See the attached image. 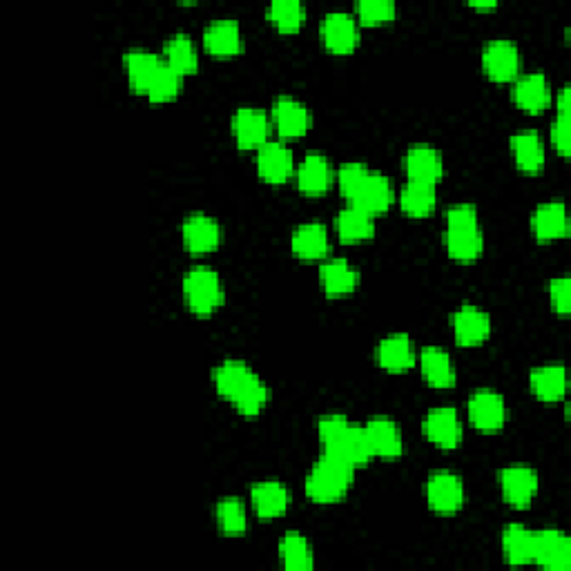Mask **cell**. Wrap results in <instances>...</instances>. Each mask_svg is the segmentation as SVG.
<instances>
[{
	"instance_id": "obj_1",
	"label": "cell",
	"mask_w": 571,
	"mask_h": 571,
	"mask_svg": "<svg viewBox=\"0 0 571 571\" xmlns=\"http://www.w3.org/2000/svg\"><path fill=\"white\" fill-rule=\"evenodd\" d=\"M212 380H215L221 398H226L241 415H248V418L257 415L270 400V391L264 380L241 360L228 357L212 371Z\"/></svg>"
},
{
	"instance_id": "obj_2",
	"label": "cell",
	"mask_w": 571,
	"mask_h": 571,
	"mask_svg": "<svg viewBox=\"0 0 571 571\" xmlns=\"http://www.w3.org/2000/svg\"><path fill=\"white\" fill-rule=\"evenodd\" d=\"M317 433L324 447V456L340 460L351 469L364 467L373 458L364 427H357L342 413H328L319 418Z\"/></svg>"
},
{
	"instance_id": "obj_3",
	"label": "cell",
	"mask_w": 571,
	"mask_h": 571,
	"mask_svg": "<svg viewBox=\"0 0 571 571\" xmlns=\"http://www.w3.org/2000/svg\"><path fill=\"white\" fill-rule=\"evenodd\" d=\"M444 246L451 259L469 264L482 255L485 237H482L478 210L471 203H456L447 210V230H444Z\"/></svg>"
},
{
	"instance_id": "obj_4",
	"label": "cell",
	"mask_w": 571,
	"mask_h": 571,
	"mask_svg": "<svg viewBox=\"0 0 571 571\" xmlns=\"http://www.w3.org/2000/svg\"><path fill=\"white\" fill-rule=\"evenodd\" d=\"M353 471L355 469L348 467V464L331 456H324L322 453V458H319L311 467V471L306 473L304 480L306 496L313 502H322V505L342 500L348 489H351Z\"/></svg>"
},
{
	"instance_id": "obj_5",
	"label": "cell",
	"mask_w": 571,
	"mask_h": 571,
	"mask_svg": "<svg viewBox=\"0 0 571 571\" xmlns=\"http://www.w3.org/2000/svg\"><path fill=\"white\" fill-rule=\"evenodd\" d=\"M183 299H186L188 308L195 315H212L224 302V286H221V277L208 266H192L186 275H183Z\"/></svg>"
},
{
	"instance_id": "obj_6",
	"label": "cell",
	"mask_w": 571,
	"mask_h": 571,
	"mask_svg": "<svg viewBox=\"0 0 571 571\" xmlns=\"http://www.w3.org/2000/svg\"><path fill=\"white\" fill-rule=\"evenodd\" d=\"M482 65L491 81H514L522 65L518 45L511 38H491L482 50Z\"/></svg>"
},
{
	"instance_id": "obj_7",
	"label": "cell",
	"mask_w": 571,
	"mask_h": 571,
	"mask_svg": "<svg viewBox=\"0 0 571 571\" xmlns=\"http://www.w3.org/2000/svg\"><path fill=\"white\" fill-rule=\"evenodd\" d=\"M467 413L473 427L482 433H496L505 427L507 404L500 393L491 389H478L469 395Z\"/></svg>"
},
{
	"instance_id": "obj_8",
	"label": "cell",
	"mask_w": 571,
	"mask_h": 571,
	"mask_svg": "<svg viewBox=\"0 0 571 571\" xmlns=\"http://www.w3.org/2000/svg\"><path fill=\"white\" fill-rule=\"evenodd\" d=\"M429 507L442 516H451L464 505V485L462 478L453 471H435L424 485Z\"/></svg>"
},
{
	"instance_id": "obj_9",
	"label": "cell",
	"mask_w": 571,
	"mask_h": 571,
	"mask_svg": "<svg viewBox=\"0 0 571 571\" xmlns=\"http://www.w3.org/2000/svg\"><path fill=\"white\" fill-rule=\"evenodd\" d=\"M500 491L511 507L525 509L538 491V473L527 464H509L498 473Z\"/></svg>"
},
{
	"instance_id": "obj_10",
	"label": "cell",
	"mask_w": 571,
	"mask_h": 571,
	"mask_svg": "<svg viewBox=\"0 0 571 571\" xmlns=\"http://www.w3.org/2000/svg\"><path fill=\"white\" fill-rule=\"evenodd\" d=\"M534 563L549 571H567L571 567L569 536L558 529L534 531Z\"/></svg>"
},
{
	"instance_id": "obj_11",
	"label": "cell",
	"mask_w": 571,
	"mask_h": 571,
	"mask_svg": "<svg viewBox=\"0 0 571 571\" xmlns=\"http://www.w3.org/2000/svg\"><path fill=\"white\" fill-rule=\"evenodd\" d=\"M322 41L328 50L335 54H348L353 52L357 43H360V25H357V18L348 12H328L322 18Z\"/></svg>"
},
{
	"instance_id": "obj_12",
	"label": "cell",
	"mask_w": 571,
	"mask_h": 571,
	"mask_svg": "<svg viewBox=\"0 0 571 571\" xmlns=\"http://www.w3.org/2000/svg\"><path fill=\"white\" fill-rule=\"evenodd\" d=\"M270 119L264 110L259 108H239L232 116V134L241 150H259L268 143Z\"/></svg>"
},
{
	"instance_id": "obj_13",
	"label": "cell",
	"mask_w": 571,
	"mask_h": 571,
	"mask_svg": "<svg viewBox=\"0 0 571 571\" xmlns=\"http://www.w3.org/2000/svg\"><path fill=\"white\" fill-rule=\"evenodd\" d=\"M422 433L442 449H456L462 440V422L458 411L451 409V406L431 409L422 420Z\"/></svg>"
},
{
	"instance_id": "obj_14",
	"label": "cell",
	"mask_w": 571,
	"mask_h": 571,
	"mask_svg": "<svg viewBox=\"0 0 571 571\" xmlns=\"http://www.w3.org/2000/svg\"><path fill=\"white\" fill-rule=\"evenodd\" d=\"M270 114H273V125L277 132L286 139L304 137L313 123L311 110L302 101L293 99V96H277Z\"/></svg>"
},
{
	"instance_id": "obj_15",
	"label": "cell",
	"mask_w": 571,
	"mask_h": 571,
	"mask_svg": "<svg viewBox=\"0 0 571 571\" xmlns=\"http://www.w3.org/2000/svg\"><path fill=\"white\" fill-rule=\"evenodd\" d=\"M181 239L190 253H210L221 244V226L203 212H192L181 224Z\"/></svg>"
},
{
	"instance_id": "obj_16",
	"label": "cell",
	"mask_w": 571,
	"mask_h": 571,
	"mask_svg": "<svg viewBox=\"0 0 571 571\" xmlns=\"http://www.w3.org/2000/svg\"><path fill=\"white\" fill-rule=\"evenodd\" d=\"M511 99L525 112H543L551 101V87L543 72L518 74L511 87Z\"/></svg>"
},
{
	"instance_id": "obj_17",
	"label": "cell",
	"mask_w": 571,
	"mask_h": 571,
	"mask_svg": "<svg viewBox=\"0 0 571 571\" xmlns=\"http://www.w3.org/2000/svg\"><path fill=\"white\" fill-rule=\"evenodd\" d=\"M453 335L460 346H478L491 333V317L482 308L473 304H462L451 317Z\"/></svg>"
},
{
	"instance_id": "obj_18",
	"label": "cell",
	"mask_w": 571,
	"mask_h": 571,
	"mask_svg": "<svg viewBox=\"0 0 571 571\" xmlns=\"http://www.w3.org/2000/svg\"><path fill=\"white\" fill-rule=\"evenodd\" d=\"M366 440H369V447L373 451V456L377 458H398L404 451V440L402 431L398 427V422L386 418V415H377L364 424Z\"/></svg>"
},
{
	"instance_id": "obj_19",
	"label": "cell",
	"mask_w": 571,
	"mask_h": 571,
	"mask_svg": "<svg viewBox=\"0 0 571 571\" xmlns=\"http://www.w3.org/2000/svg\"><path fill=\"white\" fill-rule=\"evenodd\" d=\"M257 172L268 183H282L293 177L295 157L284 143L268 141L257 150Z\"/></svg>"
},
{
	"instance_id": "obj_20",
	"label": "cell",
	"mask_w": 571,
	"mask_h": 571,
	"mask_svg": "<svg viewBox=\"0 0 571 571\" xmlns=\"http://www.w3.org/2000/svg\"><path fill=\"white\" fill-rule=\"evenodd\" d=\"M203 45L215 56H235L244 47L241 25L237 18H215L203 29Z\"/></svg>"
},
{
	"instance_id": "obj_21",
	"label": "cell",
	"mask_w": 571,
	"mask_h": 571,
	"mask_svg": "<svg viewBox=\"0 0 571 571\" xmlns=\"http://www.w3.org/2000/svg\"><path fill=\"white\" fill-rule=\"evenodd\" d=\"M348 203L355 208H360L369 215H380V212L389 210L393 203V186L391 181L384 177L382 172H369L366 179L362 181V186L355 190V195L348 199Z\"/></svg>"
},
{
	"instance_id": "obj_22",
	"label": "cell",
	"mask_w": 571,
	"mask_h": 571,
	"mask_svg": "<svg viewBox=\"0 0 571 571\" xmlns=\"http://www.w3.org/2000/svg\"><path fill=\"white\" fill-rule=\"evenodd\" d=\"M404 170L409 174V179L438 183L444 174L442 154L438 148L427 143L413 145V148L404 154Z\"/></svg>"
},
{
	"instance_id": "obj_23",
	"label": "cell",
	"mask_w": 571,
	"mask_h": 571,
	"mask_svg": "<svg viewBox=\"0 0 571 571\" xmlns=\"http://www.w3.org/2000/svg\"><path fill=\"white\" fill-rule=\"evenodd\" d=\"M290 491L277 480H264L257 482V485L250 489V502H253V509L259 518L273 520L277 516H282L284 511L290 507Z\"/></svg>"
},
{
	"instance_id": "obj_24",
	"label": "cell",
	"mask_w": 571,
	"mask_h": 571,
	"mask_svg": "<svg viewBox=\"0 0 571 571\" xmlns=\"http://www.w3.org/2000/svg\"><path fill=\"white\" fill-rule=\"evenodd\" d=\"M420 371L435 389H451L456 384V366L451 355L440 346H424L420 351Z\"/></svg>"
},
{
	"instance_id": "obj_25",
	"label": "cell",
	"mask_w": 571,
	"mask_h": 571,
	"mask_svg": "<svg viewBox=\"0 0 571 571\" xmlns=\"http://www.w3.org/2000/svg\"><path fill=\"white\" fill-rule=\"evenodd\" d=\"M531 230L540 241H554L567 235L569 219L563 201H547L540 203L531 215Z\"/></svg>"
},
{
	"instance_id": "obj_26",
	"label": "cell",
	"mask_w": 571,
	"mask_h": 571,
	"mask_svg": "<svg viewBox=\"0 0 571 571\" xmlns=\"http://www.w3.org/2000/svg\"><path fill=\"white\" fill-rule=\"evenodd\" d=\"M319 282L328 297H344L351 295L360 284V273L344 257H335L324 261L319 268Z\"/></svg>"
},
{
	"instance_id": "obj_27",
	"label": "cell",
	"mask_w": 571,
	"mask_h": 571,
	"mask_svg": "<svg viewBox=\"0 0 571 571\" xmlns=\"http://www.w3.org/2000/svg\"><path fill=\"white\" fill-rule=\"evenodd\" d=\"M375 357H377V364L391 373H402L406 369H411L415 362V348H413L411 337L404 333L386 335L384 340L377 344Z\"/></svg>"
},
{
	"instance_id": "obj_28",
	"label": "cell",
	"mask_w": 571,
	"mask_h": 571,
	"mask_svg": "<svg viewBox=\"0 0 571 571\" xmlns=\"http://www.w3.org/2000/svg\"><path fill=\"white\" fill-rule=\"evenodd\" d=\"M333 183L331 163L322 152H308L297 168V186L306 195H322Z\"/></svg>"
},
{
	"instance_id": "obj_29",
	"label": "cell",
	"mask_w": 571,
	"mask_h": 571,
	"mask_svg": "<svg viewBox=\"0 0 571 571\" xmlns=\"http://www.w3.org/2000/svg\"><path fill=\"white\" fill-rule=\"evenodd\" d=\"M531 391L538 400L543 402H558L565 398L567 391V371L563 364H543L536 366L529 375Z\"/></svg>"
},
{
	"instance_id": "obj_30",
	"label": "cell",
	"mask_w": 571,
	"mask_h": 571,
	"mask_svg": "<svg viewBox=\"0 0 571 571\" xmlns=\"http://www.w3.org/2000/svg\"><path fill=\"white\" fill-rule=\"evenodd\" d=\"M123 63H125V74H128L132 90L145 94L154 79V74H157V70L161 67L163 58H159L157 54H152L148 50H141V47H134V50L125 52Z\"/></svg>"
},
{
	"instance_id": "obj_31",
	"label": "cell",
	"mask_w": 571,
	"mask_h": 571,
	"mask_svg": "<svg viewBox=\"0 0 571 571\" xmlns=\"http://www.w3.org/2000/svg\"><path fill=\"white\" fill-rule=\"evenodd\" d=\"M500 543L509 565L522 567L534 563V531L527 529L525 525L511 522V525L502 529Z\"/></svg>"
},
{
	"instance_id": "obj_32",
	"label": "cell",
	"mask_w": 571,
	"mask_h": 571,
	"mask_svg": "<svg viewBox=\"0 0 571 571\" xmlns=\"http://www.w3.org/2000/svg\"><path fill=\"white\" fill-rule=\"evenodd\" d=\"M511 152L522 172L536 174L545 168V145L536 130H522L511 137Z\"/></svg>"
},
{
	"instance_id": "obj_33",
	"label": "cell",
	"mask_w": 571,
	"mask_h": 571,
	"mask_svg": "<svg viewBox=\"0 0 571 571\" xmlns=\"http://www.w3.org/2000/svg\"><path fill=\"white\" fill-rule=\"evenodd\" d=\"M290 248L302 259H322L328 250V232L319 221H308V224L295 228L293 237H290Z\"/></svg>"
},
{
	"instance_id": "obj_34",
	"label": "cell",
	"mask_w": 571,
	"mask_h": 571,
	"mask_svg": "<svg viewBox=\"0 0 571 571\" xmlns=\"http://www.w3.org/2000/svg\"><path fill=\"white\" fill-rule=\"evenodd\" d=\"M335 230H337V235H340V239L346 241V244H357V241L373 237L375 221L369 212H364L348 203L342 212H337Z\"/></svg>"
},
{
	"instance_id": "obj_35",
	"label": "cell",
	"mask_w": 571,
	"mask_h": 571,
	"mask_svg": "<svg viewBox=\"0 0 571 571\" xmlns=\"http://www.w3.org/2000/svg\"><path fill=\"white\" fill-rule=\"evenodd\" d=\"M163 61L183 76L192 74L199 67V52L195 41H192L186 32L172 34L168 41L163 43Z\"/></svg>"
},
{
	"instance_id": "obj_36",
	"label": "cell",
	"mask_w": 571,
	"mask_h": 571,
	"mask_svg": "<svg viewBox=\"0 0 571 571\" xmlns=\"http://www.w3.org/2000/svg\"><path fill=\"white\" fill-rule=\"evenodd\" d=\"M435 203H438V190L435 183L429 181H415L409 179L400 190V206L411 217H424L433 212Z\"/></svg>"
},
{
	"instance_id": "obj_37",
	"label": "cell",
	"mask_w": 571,
	"mask_h": 571,
	"mask_svg": "<svg viewBox=\"0 0 571 571\" xmlns=\"http://www.w3.org/2000/svg\"><path fill=\"white\" fill-rule=\"evenodd\" d=\"M279 560L290 571H311L315 567L313 547L302 534H286L279 540Z\"/></svg>"
},
{
	"instance_id": "obj_38",
	"label": "cell",
	"mask_w": 571,
	"mask_h": 571,
	"mask_svg": "<svg viewBox=\"0 0 571 571\" xmlns=\"http://www.w3.org/2000/svg\"><path fill=\"white\" fill-rule=\"evenodd\" d=\"M569 87H560L556 96V116L551 121V143L560 157H569L571 150V128H569Z\"/></svg>"
},
{
	"instance_id": "obj_39",
	"label": "cell",
	"mask_w": 571,
	"mask_h": 571,
	"mask_svg": "<svg viewBox=\"0 0 571 571\" xmlns=\"http://www.w3.org/2000/svg\"><path fill=\"white\" fill-rule=\"evenodd\" d=\"M215 518L219 529L226 536H241L248 529L246 505L239 498H221L215 507Z\"/></svg>"
},
{
	"instance_id": "obj_40",
	"label": "cell",
	"mask_w": 571,
	"mask_h": 571,
	"mask_svg": "<svg viewBox=\"0 0 571 571\" xmlns=\"http://www.w3.org/2000/svg\"><path fill=\"white\" fill-rule=\"evenodd\" d=\"M266 16L282 32H297L306 18V7L302 0H273L266 9Z\"/></svg>"
},
{
	"instance_id": "obj_41",
	"label": "cell",
	"mask_w": 571,
	"mask_h": 571,
	"mask_svg": "<svg viewBox=\"0 0 571 571\" xmlns=\"http://www.w3.org/2000/svg\"><path fill=\"white\" fill-rule=\"evenodd\" d=\"M181 85H183V74L163 61L157 74H154V79L148 87V92H145V96H148V99L154 103H166V101H172L174 96L181 92Z\"/></svg>"
},
{
	"instance_id": "obj_42",
	"label": "cell",
	"mask_w": 571,
	"mask_h": 571,
	"mask_svg": "<svg viewBox=\"0 0 571 571\" xmlns=\"http://www.w3.org/2000/svg\"><path fill=\"white\" fill-rule=\"evenodd\" d=\"M395 7L393 0H357L355 3V14L364 25H382L389 23L395 18Z\"/></svg>"
},
{
	"instance_id": "obj_43",
	"label": "cell",
	"mask_w": 571,
	"mask_h": 571,
	"mask_svg": "<svg viewBox=\"0 0 571 571\" xmlns=\"http://www.w3.org/2000/svg\"><path fill=\"white\" fill-rule=\"evenodd\" d=\"M371 172V168L362 161H348L337 172V181H340V190L344 192L346 199H351L355 195V190L362 186V181L366 179V174Z\"/></svg>"
},
{
	"instance_id": "obj_44",
	"label": "cell",
	"mask_w": 571,
	"mask_h": 571,
	"mask_svg": "<svg viewBox=\"0 0 571 571\" xmlns=\"http://www.w3.org/2000/svg\"><path fill=\"white\" fill-rule=\"evenodd\" d=\"M549 299L551 306L558 315H567L571 308V282L569 277H556L549 284Z\"/></svg>"
},
{
	"instance_id": "obj_45",
	"label": "cell",
	"mask_w": 571,
	"mask_h": 571,
	"mask_svg": "<svg viewBox=\"0 0 571 571\" xmlns=\"http://www.w3.org/2000/svg\"><path fill=\"white\" fill-rule=\"evenodd\" d=\"M473 7H496V0H471Z\"/></svg>"
}]
</instances>
